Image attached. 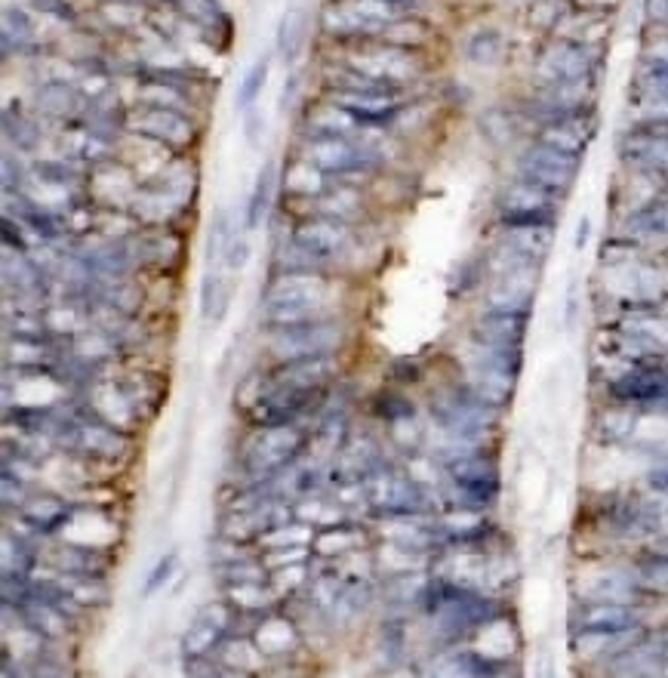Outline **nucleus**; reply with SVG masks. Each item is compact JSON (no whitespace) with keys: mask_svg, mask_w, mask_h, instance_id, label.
<instances>
[{"mask_svg":"<svg viewBox=\"0 0 668 678\" xmlns=\"http://www.w3.org/2000/svg\"><path fill=\"white\" fill-rule=\"evenodd\" d=\"M336 281L330 272H284L271 275L259 296L262 327L299 324L336 315Z\"/></svg>","mask_w":668,"mask_h":678,"instance_id":"nucleus-1","label":"nucleus"},{"mask_svg":"<svg viewBox=\"0 0 668 678\" xmlns=\"http://www.w3.org/2000/svg\"><path fill=\"white\" fill-rule=\"evenodd\" d=\"M441 497L453 512L487 515L502 494V475L487 447L441 457Z\"/></svg>","mask_w":668,"mask_h":678,"instance_id":"nucleus-2","label":"nucleus"},{"mask_svg":"<svg viewBox=\"0 0 668 678\" xmlns=\"http://www.w3.org/2000/svg\"><path fill=\"white\" fill-rule=\"evenodd\" d=\"M296 158L308 161L318 173L339 185H364L379 167H385V155L379 148L345 139V136H321V133H299Z\"/></svg>","mask_w":668,"mask_h":678,"instance_id":"nucleus-3","label":"nucleus"},{"mask_svg":"<svg viewBox=\"0 0 668 678\" xmlns=\"http://www.w3.org/2000/svg\"><path fill=\"white\" fill-rule=\"evenodd\" d=\"M641 605H607V601H576L570 611L573 645H601L604 657H613L644 632Z\"/></svg>","mask_w":668,"mask_h":678,"instance_id":"nucleus-4","label":"nucleus"},{"mask_svg":"<svg viewBox=\"0 0 668 678\" xmlns=\"http://www.w3.org/2000/svg\"><path fill=\"white\" fill-rule=\"evenodd\" d=\"M262 330H265V349L274 364L339 355L348 339V330L336 315L311 318L299 324H281V327H262Z\"/></svg>","mask_w":668,"mask_h":678,"instance_id":"nucleus-5","label":"nucleus"},{"mask_svg":"<svg viewBox=\"0 0 668 678\" xmlns=\"http://www.w3.org/2000/svg\"><path fill=\"white\" fill-rule=\"evenodd\" d=\"M564 210V198L545 192V188L512 176L496 198H493V213L499 229H558Z\"/></svg>","mask_w":668,"mask_h":678,"instance_id":"nucleus-6","label":"nucleus"},{"mask_svg":"<svg viewBox=\"0 0 668 678\" xmlns=\"http://www.w3.org/2000/svg\"><path fill=\"white\" fill-rule=\"evenodd\" d=\"M127 130L170 148L173 155H188L201 139V127L191 111L151 102H133L127 108Z\"/></svg>","mask_w":668,"mask_h":678,"instance_id":"nucleus-7","label":"nucleus"},{"mask_svg":"<svg viewBox=\"0 0 668 678\" xmlns=\"http://www.w3.org/2000/svg\"><path fill=\"white\" fill-rule=\"evenodd\" d=\"M604 389H607V401L641 407V410H665L668 407V355L622 364L613 376L604 380Z\"/></svg>","mask_w":668,"mask_h":678,"instance_id":"nucleus-8","label":"nucleus"},{"mask_svg":"<svg viewBox=\"0 0 668 678\" xmlns=\"http://www.w3.org/2000/svg\"><path fill=\"white\" fill-rule=\"evenodd\" d=\"M308 447V435L299 426H268V429H256L253 438L247 441V447L241 450V466L259 478V481H271L274 475H281L284 469H290Z\"/></svg>","mask_w":668,"mask_h":678,"instance_id":"nucleus-9","label":"nucleus"},{"mask_svg":"<svg viewBox=\"0 0 668 678\" xmlns=\"http://www.w3.org/2000/svg\"><path fill=\"white\" fill-rule=\"evenodd\" d=\"M601 47H588L567 41V37H555L548 41L533 62V84L536 87H555V84H573V81H588L601 74Z\"/></svg>","mask_w":668,"mask_h":678,"instance_id":"nucleus-10","label":"nucleus"},{"mask_svg":"<svg viewBox=\"0 0 668 678\" xmlns=\"http://www.w3.org/2000/svg\"><path fill=\"white\" fill-rule=\"evenodd\" d=\"M579 173H582V158H570L539 139L524 142L515 155V176L545 188V192H552L564 201L573 192Z\"/></svg>","mask_w":668,"mask_h":678,"instance_id":"nucleus-11","label":"nucleus"},{"mask_svg":"<svg viewBox=\"0 0 668 678\" xmlns=\"http://www.w3.org/2000/svg\"><path fill=\"white\" fill-rule=\"evenodd\" d=\"M287 235L305 247L314 259L321 262L324 269H336L339 262L358 247V232L355 225L339 222V219H327V216H308V219H296Z\"/></svg>","mask_w":668,"mask_h":678,"instance_id":"nucleus-12","label":"nucleus"},{"mask_svg":"<svg viewBox=\"0 0 668 678\" xmlns=\"http://www.w3.org/2000/svg\"><path fill=\"white\" fill-rule=\"evenodd\" d=\"M34 115L41 121L59 124V127H71L77 121H84L90 99L87 93L77 87V81H65V78H47L44 84H37L34 96Z\"/></svg>","mask_w":668,"mask_h":678,"instance_id":"nucleus-13","label":"nucleus"},{"mask_svg":"<svg viewBox=\"0 0 668 678\" xmlns=\"http://www.w3.org/2000/svg\"><path fill=\"white\" fill-rule=\"evenodd\" d=\"M130 244L136 253V269H151L157 275L176 272L185 259V244L173 232V225H139Z\"/></svg>","mask_w":668,"mask_h":678,"instance_id":"nucleus-14","label":"nucleus"},{"mask_svg":"<svg viewBox=\"0 0 668 678\" xmlns=\"http://www.w3.org/2000/svg\"><path fill=\"white\" fill-rule=\"evenodd\" d=\"M231 626H234V608L231 605H210L201 608V614L191 620V626L185 629L182 638V657L188 663H201L207 660L222 642L231 638Z\"/></svg>","mask_w":668,"mask_h":678,"instance_id":"nucleus-15","label":"nucleus"},{"mask_svg":"<svg viewBox=\"0 0 668 678\" xmlns=\"http://www.w3.org/2000/svg\"><path fill=\"white\" fill-rule=\"evenodd\" d=\"M533 324V312H499L481 309L468 327V339L475 346H512L524 349Z\"/></svg>","mask_w":668,"mask_h":678,"instance_id":"nucleus-16","label":"nucleus"},{"mask_svg":"<svg viewBox=\"0 0 668 678\" xmlns=\"http://www.w3.org/2000/svg\"><path fill=\"white\" fill-rule=\"evenodd\" d=\"M595 136H598V108H588V111H579V115L536 127V133H533V139L558 148V152H564L570 158H585Z\"/></svg>","mask_w":668,"mask_h":678,"instance_id":"nucleus-17","label":"nucleus"},{"mask_svg":"<svg viewBox=\"0 0 668 678\" xmlns=\"http://www.w3.org/2000/svg\"><path fill=\"white\" fill-rule=\"evenodd\" d=\"M508 672V657H496L478 648H453L431 666L428 678H496Z\"/></svg>","mask_w":668,"mask_h":678,"instance_id":"nucleus-18","label":"nucleus"},{"mask_svg":"<svg viewBox=\"0 0 668 678\" xmlns=\"http://www.w3.org/2000/svg\"><path fill=\"white\" fill-rule=\"evenodd\" d=\"M539 275H502L484 287V309L499 312H533Z\"/></svg>","mask_w":668,"mask_h":678,"instance_id":"nucleus-19","label":"nucleus"},{"mask_svg":"<svg viewBox=\"0 0 668 678\" xmlns=\"http://www.w3.org/2000/svg\"><path fill=\"white\" fill-rule=\"evenodd\" d=\"M19 515L28 524L31 537H53V534L65 531L68 518L74 515V506L65 503L59 494L44 491V494L25 497V503L19 506Z\"/></svg>","mask_w":668,"mask_h":678,"instance_id":"nucleus-20","label":"nucleus"},{"mask_svg":"<svg viewBox=\"0 0 668 678\" xmlns=\"http://www.w3.org/2000/svg\"><path fill=\"white\" fill-rule=\"evenodd\" d=\"M641 407H628V404H616L610 401L607 407L598 410L595 417V435L607 444H632L638 441V429H641V420H644Z\"/></svg>","mask_w":668,"mask_h":678,"instance_id":"nucleus-21","label":"nucleus"},{"mask_svg":"<svg viewBox=\"0 0 668 678\" xmlns=\"http://www.w3.org/2000/svg\"><path fill=\"white\" fill-rule=\"evenodd\" d=\"M274 192H278V164L268 158V161H262V167L253 176V188H250V198H247V207H244L241 225L247 232H256L259 225L268 219L271 204H274Z\"/></svg>","mask_w":668,"mask_h":678,"instance_id":"nucleus-22","label":"nucleus"},{"mask_svg":"<svg viewBox=\"0 0 668 678\" xmlns=\"http://www.w3.org/2000/svg\"><path fill=\"white\" fill-rule=\"evenodd\" d=\"M4 142L10 152L19 155H34L44 142V121L37 115H28L19 105H7L4 111Z\"/></svg>","mask_w":668,"mask_h":678,"instance_id":"nucleus-23","label":"nucleus"},{"mask_svg":"<svg viewBox=\"0 0 668 678\" xmlns=\"http://www.w3.org/2000/svg\"><path fill=\"white\" fill-rule=\"evenodd\" d=\"M632 568L647 589H653L656 595L668 592V534L653 543H644L632 561Z\"/></svg>","mask_w":668,"mask_h":678,"instance_id":"nucleus-24","label":"nucleus"},{"mask_svg":"<svg viewBox=\"0 0 668 678\" xmlns=\"http://www.w3.org/2000/svg\"><path fill=\"white\" fill-rule=\"evenodd\" d=\"M502 53H505V37H502V31L493 28V25L475 28V31H471V34L465 37V44H462L465 62H468V65H475V68H490V65H496V62L502 59Z\"/></svg>","mask_w":668,"mask_h":678,"instance_id":"nucleus-25","label":"nucleus"},{"mask_svg":"<svg viewBox=\"0 0 668 678\" xmlns=\"http://www.w3.org/2000/svg\"><path fill=\"white\" fill-rule=\"evenodd\" d=\"M370 413L376 420H382L385 426L395 429L401 423H413L416 420V404L401 389H379L373 395V401H370Z\"/></svg>","mask_w":668,"mask_h":678,"instance_id":"nucleus-26","label":"nucleus"},{"mask_svg":"<svg viewBox=\"0 0 668 678\" xmlns=\"http://www.w3.org/2000/svg\"><path fill=\"white\" fill-rule=\"evenodd\" d=\"M305 13L302 10H290L281 16L278 31H274V53H278L290 68L296 65L299 53H302V41H305Z\"/></svg>","mask_w":668,"mask_h":678,"instance_id":"nucleus-27","label":"nucleus"},{"mask_svg":"<svg viewBox=\"0 0 668 678\" xmlns=\"http://www.w3.org/2000/svg\"><path fill=\"white\" fill-rule=\"evenodd\" d=\"M268 78H271V56H259L244 71V78L238 84V93H234V111H241V115H244V111L256 108L262 93H265V87H268Z\"/></svg>","mask_w":668,"mask_h":678,"instance_id":"nucleus-28","label":"nucleus"},{"mask_svg":"<svg viewBox=\"0 0 668 678\" xmlns=\"http://www.w3.org/2000/svg\"><path fill=\"white\" fill-rule=\"evenodd\" d=\"M0 41H4V59L13 53H25L34 47V22L22 10H4V28H0Z\"/></svg>","mask_w":668,"mask_h":678,"instance_id":"nucleus-29","label":"nucleus"},{"mask_svg":"<svg viewBox=\"0 0 668 678\" xmlns=\"http://www.w3.org/2000/svg\"><path fill=\"white\" fill-rule=\"evenodd\" d=\"M635 93L644 99H668V59H641Z\"/></svg>","mask_w":668,"mask_h":678,"instance_id":"nucleus-30","label":"nucleus"},{"mask_svg":"<svg viewBox=\"0 0 668 678\" xmlns=\"http://www.w3.org/2000/svg\"><path fill=\"white\" fill-rule=\"evenodd\" d=\"M518 124H521V115H518V111L490 108L487 115H481V133H484L493 145H499V148L512 145V142L518 139Z\"/></svg>","mask_w":668,"mask_h":678,"instance_id":"nucleus-31","label":"nucleus"},{"mask_svg":"<svg viewBox=\"0 0 668 678\" xmlns=\"http://www.w3.org/2000/svg\"><path fill=\"white\" fill-rule=\"evenodd\" d=\"M234 222L225 210H216L213 216V225L207 232V269H225V253L231 247V238H234Z\"/></svg>","mask_w":668,"mask_h":678,"instance_id":"nucleus-32","label":"nucleus"},{"mask_svg":"<svg viewBox=\"0 0 668 678\" xmlns=\"http://www.w3.org/2000/svg\"><path fill=\"white\" fill-rule=\"evenodd\" d=\"M37 558V546L28 540V537H13V534H4V571H19V574H31Z\"/></svg>","mask_w":668,"mask_h":678,"instance_id":"nucleus-33","label":"nucleus"},{"mask_svg":"<svg viewBox=\"0 0 668 678\" xmlns=\"http://www.w3.org/2000/svg\"><path fill=\"white\" fill-rule=\"evenodd\" d=\"M31 179V167H25L19 152H4V176H0V185H4V195H25V185Z\"/></svg>","mask_w":668,"mask_h":678,"instance_id":"nucleus-34","label":"nucleus"},{"mask_svg":"<svg viewBox=\"0 0 668 678\" xmlns=\"http://www.w3.org/2000/svg\"><path fill=\"white\" fill-rule=\"evenodd\" d=\"M484 278H487V262L484 259H468L456 269L453 281H450V290L456 296H465V293H475L484 287Z\"/></svg>","mask_w":668,"mask_h":678,"instance_id":"nucleus-35","label":"nucleus"},{"mask_svg":"<svg viewBox=\"0 0 668 678\" xmlns=\"http://www.w3.org/2000/svg\"><path fill=\"white\" fill-rule=\"evenodd\" d=\"M176 7H179V13H182L188 22L201 25V28H207V31H213V28L219 25V10H216L213 0H176Z\"/></svg>","mask_w":668,"mask_h":678,"instance_id":"nucleus-36","label":"nucleus"},{"mask_svg":"<svg viewBox=\"0 0 668 678\" xmlns=\"http://www.w3.org/2000/svg\"><path fill=\"white\" fill-rule=\"evenodd\" d=\"M250 256H253V241H250V232L241 225V229L234 232L231 247L225 253V269L228 272H244L250 266Z\"/></svg>","mask_w":668,"mask_h":678,"instance_id":"nucleus-37","label":"nucleus"},{"mask_svg":"<svg viewBox=\"0 0 668 678\" xmlns=\"http://www.w3.org/2000/svg\"><path fill=\"white\" fill-rule=\"evenodd\" d=\"M241 127H244V142L253 148V152H256V148H262V142L268 136V118H265V111L259 105L250 108V111H244Z\"/></svg>","mask_w":668,"mask_h":678,"instance_id":"nucleus-38","label":"nucleus"},{"mask_svg":"<svg viewBox=\"0 0 668 678\" xmlns=\"http://www.w3.org/2000/svg\"><path fill=\"white\" fill-rule=\"evenodd\" d=\"M28 678H71V675H68V666L59 657H53L47 651H37L28 663Z\"/></svg>","mask_w":668,"mask_h":678,"instance_id":"nucleus-39","label":"nucleus"},{"mask_svg":"<svg viewBox=\"0 0 668 678\" xmlns=\"http://www.w3.org/2000/svg\"><path fill=\"white\" fill-rule=\"evenodd\" d=\"M0 235H4V250H16V253H31V247H28V241H25V235H28V229L19 222V219H13V216H4V222H0Z\"/></svg>","mask_w":668,"mask_h":678,"instance_id":"nucleus-40","label":"nucleus"},{"mask_svg":"<svg viewBox=\"0 0 668 678\" xmlns=\"http://www.w3.org/2000/svg\"><path fill=\"white\" fill-rule=\"evenodd\" d=\"M31 7L56 22H68V25L77 22V10L71 7V0H31Z\"/></svg>","mask_w":668,"mask_h":678,"instance_id":"nucleus-41","label":"nucleus"},{"mask_svg":"<svg viewBox=\"0 0 668 678\" xmlns=\"http://www.w3.org/2000/svg\"><path fill=\"white\" fill-rule=\"evenodd\" d=\"M173 571H176V552H167L161 561L154 564V571L148 574V580H145V595H154L157 589H161V586L173 577Z\"/></svg>","mask_w":668,"mask_h":678,"instance_id":"nucleus-42","label":"nucleus"},{"mask_svg":"<svg viewBox=\"0 0 668 678\" xmlns=\"http://www.w3.org/2000/svg\"><path fill=\"white\" fill-rule=\"evenodd\" d=\"M576 318H579V281L570 278L567 296H564V327L573 330V327H576Z\"/></svg>","mask_w":668,"mask_h":678,"instance_id":"nucleus-43","label":"nucleus"},{"mask_svg":"<svg viewBox=\"0 0 668 678\" xmlns=\"http://www.w3.org/2000/svg\"><path fill=\"white\" fill-rule=\"evenodd\" d=\"M299 84H302L299 71H296V68H290V74H287L284 84H281V96H278V111H281V115H284V111L293 105V99H296V93H299Z\"/></svg>","mask_w":668,"mask_h":678,"instance_id":"nucleus-44","label":"nucleus"},{"mask_svg":"<svg viewBox=\"0 0 668 678\" xmlns=\"http://www.w3.org/2000/svg\"><path fill=\"white\" fill-rule=\"evenodd\" d=\"M588 238H592V216L582 213L579 222H576V238H573V247L576 250H585L588 247Z\"/></svg>","mask_w":668,"mask_h":678,"instance_id":"nucleus-45","label":"nucleus"},{"mask_svg":"<svg viewBox=\"0 0 668 678\" xmlns=\"http://www.w3.org/2000/svg\"><path fill=\"white\" fill-rule=\"evenodd\" d=\"M536 678H558V669H555V660H552V654H542L539 657V663H536Z\"/></svg>","mask_w":668,"mask_h":678,"instance_id":"nucleus-46","label":"nucleus"},{"mask_svg":"<svg viewBox=\"0 0 668 678\" xmlns=\"http://www.w3.org/2000/svg\"><path fill=\"white\" fill-rule=\"evenodd\" d=\"M4 678H22L16 669H13V657L7 654V660H4Z\"/></svg>","mask_w":668,"mask_h":678,"instance_id":"nucleus-47","label":"nucleus"}]
</instances>
